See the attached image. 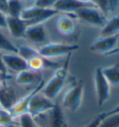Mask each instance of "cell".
<instances>
[{
	"label": "cell",
	"mask_w": 119,
	"mask_h": 127,
	"mask_svg": "<svg viewBox=\"0 0 119 127\" xmlns=\"http://www.w3.org/2000/svg\"><path fill=\"white\" fill-rule=\"evenodd\" d=\"M104 119V117H103V113L102 114H99L96 117L95 119L92 121L91 123H89L88 125H87L86 127H99L100 123H101V121Z\"/></svg>",
	"instance_id": "f1b7e54d"
},
{
	"label": "cell",
	"mask_w": 119,
	"mask_h": 127,
	"mask_svg": "<svg viewBox=\"0 0 119 127\" xmlns=\"http://www.w3.org/2000/svg\"><path fill=\"white\" fill-rule=\"evenodd\" d=\"M27 27V23L21 20L20 18L7 16V29H8L12 36L16 38L24 37V34Z\"/></svg>",
	"instance_id": "7c38bea8"
},
{
	"label": "cell",
	"mask_w": 119,
	"mask_h": 127,
	"mask_svg": "<svg viewBox=\"0 0 119 127\" xmlns=\"http://www.w3.org/2000/svg\"><path fill=\"white\" fill-rule=\"evenodd\" d=\"M1 88H2V85H1V82H0V89H1Z\"/></svg>",
	"instance_id": "f35d334b"
},
{
	"label": "cell",
	"mask_w": 119,
	"mask_h": 127,
	"mask_svg": "<svg viewBox=\"0 0 119 127\" xmlns=\"http://www.w3.org/2000/svg\"><path fill=\"white\" fill-rule=\"evenodd\" d=\"M76 1H78V2L85 5H93L94 6V4L92 3V0H76Z\"/></svg>",
	"instance_id": "e575fe53"
},
{
	"label": "cell",
	"mask_w": 119,
	"mask_h": 127,
	"mask_svg": "<svg viewBox=\"0 0 119 127\" xmlns=\"http://www.w3.org/2000/svg\"><path fill=\"white\" fill-rule=\"evenodd\" d=\"M0 127H15V120L4 109H0Z\"/></svg>",
	"instance_id": "cb8c5ba5"
},
{
	"label": "cell",
	"mask_w": 119,
	"mask_h": 127,
	"mask_svg": "<svg viewBox=\"0 0 119 127\" xmlns=\"http://www.w3.org/2000/svg\"><path fill=\"white\" fill-rule=\"evenodd\" d=\"M102 74L110 85H119V63L102 69Z\"/></svg>",
	"instance_id": "ac0fdd59"
},
{
	"label": "cell",
	"mask_w": 119,
	"mask_h": 127,
	"mask_svg": "<svg viewBox=\"0 0 119 127\" xmlns=\"http://www.w3.org/2000/svg\"><path fill=\"white\" fill-rule=\"evenodd\" d=\"M18 54L21 58H23L26 62L35 56L39 55L38 51L30 46H19L18 47Z\"/></svg>",
	"instance_id": "603a6c76"
},
{
	"label": "cell",
	"mask_w": 119,
	"mask_h": 127,
	"mask_svg": "<svg viewBox=\"0 0 119 127\" xmlns=\"http://www.w3.org/2000/svg\"><path fill=\"white\" fill-rule=\"evenodd\" d=\"M5 52L6 53H18V47L2 33H0V52Z\"/></svg>",
	"instance_id": "7402d4cb"
},
{
	"label": "cell",
	"mask_w": 119,
	"mask_h": 127,
	"mask_svg": "<svg viewBox=\"0 0 119 127\" xmlns=\"http://www.w3.org/2000/svg\"><path fill=\"white\" fill-rule=\"evenodd\" d=\"M79 49L78 45H71L64 43H48L40 47L37 51L39 55L47 59L57 58L60 56L70 54L73 52Z\"/></svg>",
	"instance_id": "277c9868"
},
{
	"label": "cell",
	"mask_w": 119,
	"mask_h": 127,
	"mask_svg": "<svg viewBox=\"0 0 119 127\" xmlns=\"http://www.w3.org/2000/svg\"><path fill=\"white\" fill-rule=\"evenodd\" d=\"M73 15L75 18H77L89 25L100 28L104 26L107 21L106 16L95 6H87L80 8L74 12Z\"/></svg>",
	"instance_id": "3957f363"
},
{
	"label": "cell",
	"mask_w": 119,
	"mask_h": 127,
	"mask_svg": "<svg viewBox=\"0 0 119 127\" xmlns=\"http://www.w3.org/2000/svg\"><path fill=\"white\" fill-rule=\"evenodd\" d=\"M54 106L55 104L48 97H46L40 91L32 97L28 107V113L33 118H36L41 114L50 111Z\"/></svg>",
	"instance_id": "8992f818"
},
{
	"label": "cell",
	"mask_w": 119,
	"mask_h": 127,
	"mask_svg": "<svg viewBox=\"0 0 119 127\" xmlns=\"http://www.w3.org/2000/svg\"><path fill=\"white\" fill-rule=\"evenodd\" d=\"M84 85L77 82L68 89L62 98V107L70 111H76L81 106L83 99Z\"/></svg>",
	"instance_id": "5b68a950"
},
{
	"label": "cell",
	"mask_w": 119,
	"mask_h": 127,
	"mask_svg": "<svg viewBox=\"0 0 119 127\" xmlns=\"http://www.w3.org/2000/svg\"><path fill=\"white\" fill-rule=\"evenodd\" d=\"M115 53H119V48H115V50H113L112 52L107 53L106 55H113V54H115Z\"/></svg>",
	"instance_id": "d590c367"
},
{
	"label": "cell",
	"mask_w": 119,
	"mask_h": 127,
	"mask_svg": "<svg viewBox=\"0 0 119 127\" xmlns=\"http://www.w3.org/2000/svg\"><path fill=\"white\" fill-rule=\"evenodd\" d=\"M94 84L98 105L101 107L110 97V84L102 74V68H97L94 75Z\"/></svg>",
	"instance_id": "52a82bcc"
},
{
	"label": "cell",
	"mask_w": 119,
	"mask_h": 127,
	"mask_svg": "<svg viewBox=\"0 0 119 127\" xmlns=\"http://www.w3.org/2000/svg\"><path fill=\"white\" fill-rule=\"evenodd\" d=\"M108 2H109L111 12H114L115 10H116V8H118L119 6V0H108Z\"/></svg>",
	"instance_id": "4dcf8cb0"
},
{
	"label": "cell",
	"mask_w": 119,
	"mask_h": 127,
	"mask_svg": "<svg viewBox=\"0 0 119 127\" xmlns=\"http://www.w3.org/2000/svg\"><path fill=\"white\" fill-rule=\"evenodd\" d=\"M119 33V15L114 16L106 21V24L101 28L100 36L107 37L118 35Z\"/></svg>",
	"instance_id": "e0dca14e"
},
{
	"label": "cell",
	"mask_w": 119,
	"mask_h": 127,
	"mask_svg": "<svg viewBox=\"0 0 119 127\" xmlns=\"http://www.w3.org/2000/svg\"><path fill=\"white\" fill-rule=\"evenodd\" d=\"M67 64L68 61L63 67L58 68L54 72L51 79L44 84L41 93L46 97H48V99H54L62 90L66 78H67Z\"/></svg>",
	"instance_id": "6da1fadb"
},
{
	"label": "cell",
	"mask_w": 119,
	"mask_h": 127,
	"mask_svg": "<svg viewBox=\"0 0 119 127\" xmlns=\"http://www.w3.org/2000/svg\"><path fill=\"white\" fill-rule=\"evenodd\" d=\"M19 125L20 127H38L34 121V118L29 113L23 114L19 118Z\"/></svg>",
	"instance_id": "484cf974"
},
{
	"label": "cell",
	"mask_w": 119,
	"mask_h": 127,
	"mask_svg": "<svg viewBox=\"0 0 119 127\" xmlns=\"http://www.w3.org/2000/svg\"><path fill=\"white\" fill-rule=\"evenodd\" d=\"M0 28H7V15L0 11Z\"/></svg>",
	"instance_id": "f546056e"
},
{
	"label": "cell",
	"mask_w": 119,
	"mask_h": 127,
	"mask_svg": "<svg viewBox=\"0 0 119 127\" xmlns=\"http://www.w3.org/2000/svg\"><path fill=\"white\" fill-rule=\"evenodd\" d=\"M62 127H68V126H67V124H66V123H64V124L62 125Z\"/></svg>",
	"instance_id": "8d00e7d4"
},
{
	"label": "cell",
	"mask_w": 119,
	"mask_h": 127,
	"mask_svg": "<svg viewBox=\"0 0 119 127\" xmlns=\"http://www.w3.org/2000/svg\"><path fill=\"white\" fill-rule=\"evenodd\" d=\"M92 3L94 4L96 8H99L105 16H107L111 12L108 0H92Z\"/></svg>",
	"instance_id": "4316f807"
},
{
	"label": "cell",
	"mask_w": 119,
	"mask_h": 127,
	"mask_svg": "<svg viewBox=\"0 0 119 127\" xmlns=\"http://www.w3.org/2000/svg\"><path fill=\"white\" fill-rule=\"evenodd\" d=\"M28 69L34 72H39L46 68H52L57 66V64L53 63L41 55H36L27 61Z\"/></svg>",
	"instance_id": "5bb4252c"
},
{
	"label": "cell",
	"mask_w": 119,
	"mask_h": 127,
	"mask_svg": "<svg viewBox=\"0 0 119 127\" xmlns=\"http://www.w3.org/2000/svg\"><path fill=\"white\" fill-rule=\"evenodd\" d=\"M99 127H119V112L104 117Z\"/></svg>",
	"instance_id": "d4e9b609"
},
{
	"label": "cell",
	"mask_w": 119,
	"mask_h": 127,
	"mask_svg": "<svg viewBox=\"0 0 119 127\" xmlns=\"http://www.w3.org/2000/svg\"><path fill=\"white\" fill-rule=\"evenodd\" d=\"M50 112V127H62L64 124V117L60 107L58 104H55Z\"/></svg>",
	"instance_id": "d6986e66"
},
{
	"label": "cell",
	"mask_w": 119,
	"mask_h": 127,
	"mask_svg": "<svg viewBox=\"0 0 119 127\" xmlns=\"http://www.w3.org/2000/svg\"><path fill=\"white\" fill-rule=\"evenodd\" d=\"M2 52H0V73L1 74H6V72H7V68L5 66L4 64V62H3V59H2Z\"/></svg>",
	"instance_id": "d6a6232c"
},
{
	"label": "cell",
	"mask_w": 119,
	"mask_h": 127,
	"mask_svg": "<svg viewBox=\"0 0 119 127\" xmlns=\"http://www.w3.org/2000/svg\"><path fill=\"white\" fill-rule=\"evenodd\" d=\"M2 59L6 68L13 72L19 73L28 69L27 62L18 53H3Z\"/></svg>",
	"instance_id": "30bf717a"
},
{
	"label": "cell",
	"mask_w": 119,
	"mask_h": 127,
	"mask_svg": "<svg viewBox=\"0 0 119 127\" xmlns=\"http://www.w3.org/2000/svg\"><path fill=\"white\" fill-rule=\"evenodd\" d=\"M17 96L15 92L10 88L0 89V107L1 109L9 111L17 103Z\"/></svg>",
	"instance_id": "4fadbf2b"
},
{
	"label": "cell",
	"mask_w": 119,
	"mask_h": 127,
	"mask_svg": "<svg viewBox=\"0 0 119 127\" xmlns=\"http://www.w3.org/2000/svg\"><path fill=\"white\" fill-rule=\"evenodd\" d=\"M23 8L22 0H8V16L20 18Z\"/></svg>",
	"instance_id": "44dd1931"
},
{
	"label": "cell",
	"mask_w": 119,
	"mask_h": 127,
	"mask_svg": "<svg viewBox=\"0 0 119 127\" xmlns=\"http://www.w3.org/2000/svg\"><path fill=\"white\" fill-rule=\"evenodd\" d=\"M73 17L74 15L70 13V14H62L58 18L57 28L60 31V33H61L63 35H71L74 33L76 24H75Z\"/></svg>",
	"instance_id": "2e32d148"
},
{
	"label": "cell",
	"mask_w": 119,
	"mask_h": 127,
	"mask_svg": "<svg viewBox=\"0 0 119 127\" xmlns=\"http://www.w3.org/2000/svg\"><path fill=\"white\" fill-rule=\"evenodd\" d=\"M57 1L58 0H35L34 6L43 8H53Z\"/></svg>",
	"instance_id": "83f0119b"
},
{
	"label": "cell",
	"mask_w": 119,
	"mask_h": 127,
	"mask_svg": "<svg viewBox=\"0 0 119 127\" xmlns=\"http://www.w3.org/2000/svg\"><path fill=\"white\" fill-rule=\"evenodd\" d=\"M0 11L8 16V2L0 1Z\"/></svg>",
	"instance_id": "1f68e13d"
},
{
	"label": "cell",
	"mask_w": 119,
	"mask_h": 127,
	"mask_svg": "<svg viewBox=\"0 0 119 127\" xmlns=\"http://www.w3.org/2000/svg\"><path fill=\"white\" fill-rule=\"evenodd\" d=\"M24 37L35 44L45 43L48 40V33L44 24H33L26 28Z\"/></svg>",
	"instance_id": "9c48e42d"
},
{
	"label": "cell",
	"mask_w": 119,
	"mask_h": 127,
	"mask_svg": "<svg viewBox=\"0 0 119 127\" xmlns=\"http://www.w3.org/2000/svg\"><path fill=\"white\" fill-rule=\"evenodd\" d=\"M58 13L59 12L55 8H43L36 6H31L23 8L20 18L25 21L29 26L33 24H44L46 21L56 16Z\"/></svg>",
	"instance_id": "7a4b0ae2"
},
{
	"label": "cell",
	"mask_w": 119,
	"mask_h": 127,
	"mask_svg": "<svg viewBox=\"0 0 119 127\" xmlns=\"http://www.w3.org/2000/svg\"><path fill=\"white\" fill-rule=\"evenodd\" d=\"M117 42H118V35L113 36H107V37L99 36V38L92 44L90 49L93 52H101V53L107 54L116 48Z\"/></svg>",
	"instance_id": "8fae6325"
},
{
	"label": "cell",
	"mask_w": 119,
	"mask_h": 127,
	"mask_svg": "<svg viewBox=\"0 0 119 127\" xmlns=\"http://www.w3.org/2000/svg\"><path fill=\"white\" fill-rule=\"evenodd\" d=\"M44 84L45 83L42 81V82H41L37 87L35 88L31 93H29L28 95H24L23 97H21L20 99H18L17 103L13 106V107H12L10 110L8 111L10 116H11L13 119L14 120L18 119L20 116L28 113V107H29V103H30V101L32 99V97L36 95V93H38V92H40L42 90Z\"/></svg>",
	"instance_id": "ba28073f"
},
{
	"label": "cell",
	"mask_w": 119,
	"mask_h": 127,
	"mask_svg": "<svg viewBox=\"0 0 119 127\" xmlns=\"http://www.w3.org/2000/svg\"><path fill=\"white\" fill-rule=\"evenodd\" d=\"M93 6V5H85L80 3L76 0H58L55 3L53 8H55L58 12H64V14H70L77 10L78 8Z\"/></svg>",
	"instance_id": "9a60e30c"
},
{
	"label": "cell",
	"mask_w": 119,
	"mask_h": 127,
	"mask_svg": "<svg viewBox=\"0 0 119 127\" xmlns=\"http://www.w3.org/2000/svg\"><path fill=\"white\" fill-rule=\"evenodd\" d=\"M36 73L29 69L19 72L16 76V82L20 85H30L34 83L36 79Z\"/></svg>",
	"instance_id": "ffe728a7"
},
{
	"label": "cell",
	"mask_w": 119,
	"mask_h": 127,
	"mask_svg": "<svg viewBox=\"0 0 119 127\" xmlns=\"http://www.w3.org/2000/svg\"><path fill=\"white\" fill-rule=\"evenodd\" d=\"M0 1H2V2H8V0H0Z\"/></svg>",
	"instance_id": "74e56055"
},
{
	"label": "cell",
	"mask_w": 119,
	"mask_h": 127,
	"mask_svg": "<svg viewBox=\"0 0 119 127\" xmlns=\"http://www.w3.org/2000/svg\"><path fill=\"white\" fill-rule=\"evenodd\" d=\"M119 112V106L118 107H115L114 109H112L111 111H109V112H105V113H103V117H106L108 115H111V114H115V113H118Z\"/></svg>",
	"instance_id": "836d02e7"
}]
</instances>
